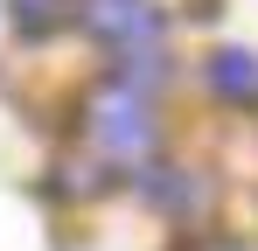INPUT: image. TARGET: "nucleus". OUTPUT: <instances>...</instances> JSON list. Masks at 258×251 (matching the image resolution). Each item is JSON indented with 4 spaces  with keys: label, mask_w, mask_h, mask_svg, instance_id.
I'll list each match as a JSON object with an SVG mask.
<instances>
[{
    "label": "nucleus",
    "mask_w": 258,
    "mask_h": 251,
    "mask_svg": "<svg viewBox=\"0 0 258 251\" xmlns=\"http://www.w3.org/2000/svg\"><path fill=\"white\" fill-rule=\"evenodd\" d=\"M91 140L105 147V154H119V161H140V154H154V119H147V105L126 98V91H98L91 98Z\"/></svg>",
    "instance_id": "f257e3e1"
},
{
    "label": "nucleus",
    "mask_w": 258,
    "mask_h": 251,
    "mask_svg": "<svg viewBox=\"0 0 258 251\" xmlns=\"http://www.w3.org/2000/svg\"><path fill=\"white\" fill-rule=\"evenodd\" d=\"M70 14H77V28H84V35L119 42V49L161 35V7H154V0H70Z\"/></svg>",
    "instance_id": "f03ea898"
},
{
    "label": "nucleus",
    "mask_w": 258,
    "mask_h": 251,
    "mask_svg": "<svg viewBox=\"0 0 258 251\" xmlns=\"http://www.w3.org/2000/svg\"><path fill=\"white\" fill-rule=\"evenodd\" d=\"M210 84L223 91V98H251V91H258V56H251V49H223V56H210Z\"/></svg>",
    "instance_id": "7ed1b4c3"
},
{
    "label": "nucleus",
    "mask_w": 258,
    "mask_h": 251,
    "mask_svg": "<svg viewBox=\"0 0 258 251\" xmlns=\"http://www.w3.org/2000/svg\"><path fill=\"white\" fill-rule=\"evenodd\" d=\"M70 21V0H14V28L21 35H49Z\"/></svg>",
    "instance_id": "20e7f679"
}]
</instances>
